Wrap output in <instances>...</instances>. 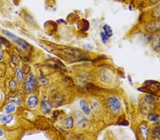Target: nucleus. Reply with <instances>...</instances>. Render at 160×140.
Here are the masks:
<instances>
[{"label":"nucleus","instance_id":"12","mask_svg":"<svg viewBox=\"0 0 160 140\" xmlns=\"http://www.w3.org/2000/svg\"><path fill=\"white\" fill-rule=\"evenodd\" d=\"M159 117L158 115H157V114L151 113L148 115L149 121L152 122V123H156V122L159 120Z\"/></svg>","mask_w":160,"mask_h":140},{"label":"nucleus","instance_id":"2","mask_svg":"<svg viewBox=\"0 0 160 140\" xmlns=\"http://www.w3.org/2000/svg\"><path fill=\"white\" fill-rule=\"evenodd\" d=\"M108 106L110 111L113 113H118L121 109V103L118 98L110 97L108 99Z\"/></svg>","mask_w":160,"mask_h":140},{"label":"nucleus","instance_id":"4","mask_svg":"<svg viewBox=\"0 0 160 140\" xmlns=\"http://www.w3.org/2000/svg\"><path fill=\"white\" fill-rule=\"evenodd\" d=\"M139 133H140L141 136L143 137L144 139H147L149 137V129L147 127V124L143 122L139 125Z\"/></svg>","mask_w":160,"mask_h":140},{"label":"nucleus","instance_id":"7","mask_svg":"<svg viewBox=\"0 0 160 140\" xmlns=\"http://www.w3.org/2000/svg\"><path fill=\"white\" fill-rule=\"evenodd\" d=\"M62 125L63 127V128L67 129L72 128V127L73 125V118L72 117H69V118H65L64 120L63 121Z\"/></svg>","mask_w":160,"mask_h":140},{"label":"nucleus","instance_id":"1","mask_svg":"<svg viewBox=\"0 0 160 140\" xmlns=\"http://www.w3.org/2000/svg\"><path fill=\"white\" fill-rule=\"evenodd\" d=\"M3 33L4 34L7 35V37L9 38L10 39H12L13 41L17 44L18 45H19L20 47H22L23 49L24 50H27L28 47H29V45H28L26 41H24V40H22V38H20L19 37L17 36V35H15L14 34H12L11 32H9L7 31V30H3Z\"/></svg>","mask_w":160,"mask_h":140},{"label":"nucleus","instance_id":"11","mask_svg":"<svg viewBox=\"0 0 160 140\" xmlns=\"http://www.w3.org/2000/svg\"><path fill=\"white\" fill-rule=\"evenodd\" d=\"M103 30H104V31H105V34L108 35V37H110L113 35V30H112L110 25H105L103 26Z\"/></svg>","mask_w":160,"mask_h":140},{"label":"nucleus","instance_id":"17","mask_svg":"<svg viewBox=\"0 0 160 140\" xmlns=\"http://www.w3.org/2000/svg\"><path fill=\"white\" fill-rule=\"evenodd\" d=\"M40 82L42 84H47L49 83V79H47L46 78H41L40 79Z\"/></svg>","mask_w":160,"mask_h":140},{"label":"nucleus","instance_id":"14","mask_svg":"<svg viewBox=\"0 0 160 140\" xmlns=\"http://www.w3.org/2000/svg\"><path fill=\"white\" fill-rule=\"evenodd\" d=\"M153 15L157 18H160V4L154 9Z\"/></svg>","mask_w":160,"mask_h":140},{"label":"nucleus","instance_id":"9","mask_svg":"<svg viewBox=\"0 0 160 140\" xmlns=\"http://www.w3.org/2000/svg\"><path fill=\"white\" fill-rule=\"evenodd\" d=\"M80 108L82 109V111H83L85 115H90V110L89 108V106H88L87 103L85 101L81 100L80 101Z\"/></svg>","mask_w":160,"mask_h":140},{"label":"nucleus","instance_id":"19","mask_svg":"<svg viewBox=\"0 0 160 140\" xmlns=\"http://www.w3.org/2000/svg\"><path fill=\"white\" fill-rule=\"evenodd\" d=\"M160 1V0H150V2L152 4H157Z\"/></svg>","mask_w":160,"mask_h":140},{"label":"nucleus","instance_id":"6","mask_svg":"<svg viewBox=\"0 0 160 140\" xmlns=\"http://www.w3.org/2000/svg\"><path fill=\"white\" fill-rule=\"evenodd\" d=\"M38 105V98L36 96H31L28 98L27 106L29 108H35Z\"/></svg>","mask_w":160,"mask_h":140},{"label":"nucleus","instance_id":"16","mask_svg":"<svg viewBox=\"0 0 160 140\" xmlns=\"http://www.w3.org/2000/svg\"><path fill=\"white\" fill-rule=\"evenodd\" d=\"M17 79L19 81H22L23 79V73L20 69H18L17 70Z\"/></svg>","mask_w":160,"mask_h":140},{"label":"nucleus","instance_id":"5","mask_svg":"<svg viewBox=\"0 0 160 140\" xmlns=\"http://www.w3.org/2000/svg\"><path fill=\"white\" fill-rule=\"evenodd\" d=\"M41 111L43 113L48 114L50 113L51 110V105L48 101L44 100L42 101L41 105Z\"/></svg>","mask_w":160,"mask_h":140},{"label":"nucleus","instance_id":"13","mask_svg":"<svg viewBox=\"0 0 160 140\" xmlns=\"http://www.w3.org/2000/svg\"><path fill=\"white\" fill-rule=\"evenodd\" d=\"M5 111L8 114L9 113H12L16 111V106H15L14 104H9V105H7V106L6 107V108H5Z\"/></svg>","mask_w":160,"mask_h":140},{"label":"nucleus","instance_id":"8","mask_svg":"<svg viewBox=\"0 0 160 140\" xmlns=\"http://www.w3.org/2000/svg\"><path fill=\"white\" fill-rule=\"evenodd\" d=\"M13 120V116L11 115H0V122L2 124H9Z\"/></svg>","mask_w":160,"mask_h":140},{"label":"nucleus","instance_id":"15","mask_svg":"<svg viewBox=\"0 0 160 140\" xmlns=\"http://www.w3.org/2000/svg\"><path fill=\"white\" fill-rule=\"evenodd\" d=\"M100 36H101V39H102L103 42L104 43H106L108 41L109 37L105 34V33H103V32L101 33V34H100Z\"/></svg>","mask_w":160,"mask_h":140},{"label":"nucleus","instance_id":"21","mask_svg":"<svg viewBox=\"0 0 160 140\" xmlns=\"http://www.w3.org/2000/svg\"><path fill=\"white\" fill-rule=\"evenodd\" d=\"M2 59V55L1 53H0V60H1Z\"/></svg>","mask_w":160,"mask_h":140},{"label":"nucleus","instance_id":"10","mask_svg":"<svg viewBox=\"0 0 160 140\" xmlns=\"http://www.w3.org/2000/svg\"><path fill=\"white\" fill-rule=\"evenodd\" d=\"M152 134H153L154 139H160V125L154 127L153 131H152Z\"/></svg>","mask_w":160,"mask_h":140},{"label":"nucleus","instance_id":"20","mask_svg":"<svg viewBox=\"0 0 160 140\" xmlns=\"http://www.w3.org/2000/svg\"><path fill=\"white\" fill-rule=\"evenodd\" d=\"M3 135V132H2V130L1 129H0V136H2Z\"/></svg>","mask_w":160,"mask_h":140},{"label":"nucleus","instance_id":"18","mask_svg":"<svg viewBox=\"0 0 160 140\" xmlns=\"http://www.w3.org/2000/svg\"><path fill=\"white\" fill-rule=\"evenodd\" d=\"M16 86H17V84H16V82H15L14 81H12L11 82H10V88H11V89L15 88V87H16Z\"/></svg>","mask_w":160,"mask_h":140},{"label":"nucleus","instance_id":"3","mask_svg":"<svg viewBox=\"0 0 160 140\" xmlns=\"http://www.w3.org/2000/svg\"><path fill=\"white\" fill-rule=\"evenodd\" d=\"M36 86V79L34 75H29L27 78L26 81H25V87L27 90L29 91H32L34 88Z\"/></svg>","mask_w":160,"mask_h":140}]
</instances>
